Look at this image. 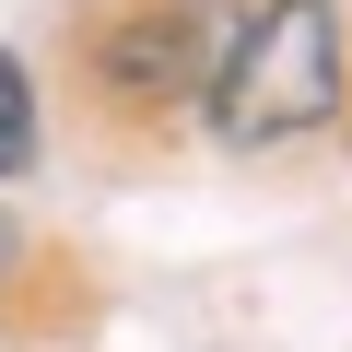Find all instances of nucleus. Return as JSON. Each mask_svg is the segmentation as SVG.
<instances>
[{
    "instance_id": "nucleus-3",
    "label": "nucleus",
    "mask_w": 352,
    "mask_h": 352,
    "mask_svg": "<svg viewBox=\"0 0 352 352\" xmlns=\"http://www.w3.org/2000/svg\"><path fill=\"white\" fill-rule=\"evenodd\" d=\"M36 141H47L36 82H24V59H12V47H0V176H24V164H36Z\"/></svg>"
},
{
    "instance_id": "nucleus-2",
    "label": "nucleus",
    "mask_w": 352,
    "mask_h": 352,
    "mask_svg": "<svg viewBox=\"0 0 352 352\" xmlns=\"http://www.w3.org/2000/svg\"><path fill=\"white\" fill-rule=\"evenodd\" d=\"M223 47H235L223 0H153L106 36V94L118 106H188V94H212Z\"/></svg>"
},
{
    "instance_id": "nucleus-1",
    "label": "nucleus",
    "mask_w": 352,
    "mask_h": 352,
    "mask_svg": "<svg viewBox=\"0 0 352 352\" xmlns=\"http://www.w3.org/2000/svg\"><path fill=\"white\" fill-rule=\"evenodd\" d=\"M317 118H340V12L329 0H270L235 24L223 71H212V129L235 153L305 141Z\"/></svg>"
},
{
    "instance_id": "nucleus-4",
    "label": "nucleus",
    "mask_w": 352,
    "mask_h": 352,
    "mask_svg": "<svg viewBox=\"0 0 352 352\" xmlns=\"http://www.w3.org/2000/svg\"><path fill=\"white\" fill-rule=\"evenodd\" d=\"M0 270H12V223H0Z\"/></svg>"
}]
</instances>
